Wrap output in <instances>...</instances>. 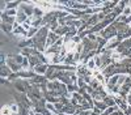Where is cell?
<instances>
[{"mask_svg":"<svg viewBox=\"0 0 131 115\" xmlns=\"http://www.w3.org/2000/svg\"><path fill=\"white\" fill-rule=\"evenodd\" d=\"M47 28H42L39 29V31L34 35V38H33V45L36 46V48L38 51H43L45 50V42L47 41ZM47 43V42H46Z\"/></svg>","mask_w":131,"mask_h":115,"instance_id":"1","label":"cell"},{"mask_svg":"<svg viewBox=\"0 0 131 115\" xmlns=\"http://www.w3.org/2000/svg\"><path fill=\"white\" fill-rule=\"evenodd\" d=\"M59 39L60 38H59V35L55 33V31H51V33H49V35H47V43H46V46H49V47L54 46Z\"/></svg>","mask_w":131,"mask_h":115,"instance_id":"2","label":"cell"},{"mask_svg":"<svg viewBox=\"0 0 131 115\" xmlns=\"http://www.w3.org/2000/svg\"><path fill=\"white\" fill-rule=\"evenodd\" d=\"M7 63H8V66L10 67V69H12L13 72H18V71H20V68H23V67H21V66L18 64V63L13 59V56H9V58L7 59Z\"/></svg>","mask_w":131,"mask_h":115,"instance_id":"3","label":"cell"},{"mask_svg":"<svg viewBox=\"0 0 131 115\" xmlns=\"http://www.w3.org/2000/svg\"><path fill=\"white\" fill-rule=\"evenodd\" d=\"M49 67L46 63H41V64H38L36 68H34V72L37 73L38 76H42V75H46V72H47Z\"/></svg>","mask_w":131,"mask_h":115,"instance_id":"4","label":"cell"},{"mask_svg":"<svg viewBox=\"0 0 131 115\" xmlns=\"http://www.w3.org/2000/svg\"><path fill=\"white\" fill-rule=\"evenodd\" d=\"M26 18H28V15L24 12L23 9H18L17 10V15H16V21H17V24H21V22H25L26 21Z\"/></svg>","mask_w":131,"mask_h":115,"instance_id":"5","label":"cell"},{"mask_svg":"<svg viewBox=\"0 0 131 115\" xmlns=\"http://www.w3.org/2000/svg\"><path fill=\"white\" fill-rule=\"evenodd\" d=\"M8 106H4V109H3V115H8Z\"/></svg>","mask_w":131,"mask_h":115,"instance_id":"6","label":"cell"},{"mask_svg":"<svg viewBox=\"0 0 131 115\" xmlns=\"http://www.w3.org/2000/svg\"><path fill=\"white\" fill-rule=\"evenodd\" d=\"M125 114H126V115H131V106L127 107V109L125 110Z\"/></svg>","mask_w":131,"mask_h":115,"instance_id":"7","label":"cell"},{"mask_svg":"<svg viewBox=\"0 0 131 115\" xmlns=\"http://www.w3.org/2000/svg\"><path fill=\"white\" fill-rule=\"evenodd\" d=\"M126 102L130 105V106H131V94H128V97H127V99H126Z\"/></svg>","mask_w":131,"mask_h":115,"instance_id":"8","label":"cell"}]
</instances>
